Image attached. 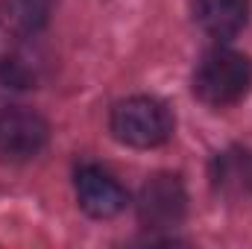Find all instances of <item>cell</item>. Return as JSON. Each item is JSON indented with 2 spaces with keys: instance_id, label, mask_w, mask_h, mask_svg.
Masks as SVG:
<instances>
[{
  "instance_id": "9",
  "label": "cell",
  "mask_w": 252,
  "mask_h": 249,
  "mask_svg": "<svg viewBox=\"0 0 252 249\" xmlns=\"http://www.w3.org/2000/svg\"><path fill=\"white\" fill-rule=\"evenodd\" d=\"M47 59L41 50L32 47H21L9 56H3L0 62V82L6 88H35L44 76Z\"/></svg>"
},
{
  "instance_id": "2",
  "label": "cell",
  "mask_w": 252,
  "mask_h": 249,
  "mask_svg": "<svg viewBox=\"0 0 252 249\" xmlns=\"http://www.w3.org/2000/svg\"><path fill=\"white\" fill-rule=\"evenodd\" d=\"M109 132L135 150H153L170 141L173 135V115L167 103L147 94H132L112 106L109 112Z\"/></svg>"
},
{
  "instance_id": "1",
  "label": "cell",
  "mask_w": 252,
  "mask_h": 249,
  "mask_svg": "<svg viewBox=\"0 0 252 249\" xmlns=\"http://www.w3.org/2000/svg\"><path fill=\"white\" fill-rule=\"evenodd\" d=\"M193 97L211 109L241 103L252 88V59L232 47H214L199 56L190 76Z\"/></svg>"
},
{
  "instance_id": "8",
  "label": "cell",
  "mask_w": 252,
  "mask_h": 249,
  "mask_svg": "<svg viewBox=\"0 0 252 249\" xmlns=\"http://www.w3.org/2000/svg\"><path fill=\"white\" fill-rule=\"evenodd\" d=\"M56 0H0V24L18 38L38 35L53 18Z\"/></svg>"
},
{
  "instance_id": "6",
  "label": "cell",
  "mask_w": 252,
  "mask_h": 249,
  "mask_svg": "<svg viewBox=\"0 0 252 249\" xmlns=\"http://www.w3.org/2000/svg\"><path fill=\"white\" fill-rule=\"evenodd\" d=\"M208 179L214 193L223 199L238 202L252 196V150L241 144L220 150L208 164Z\"/></svg>"
},
{
  "instance_id": "3",
  "label": "cell",
  "mask_w": 252,
  "mask_h": 249,
  "mask_svg": "<svg viewBox=\"0 0 252 249\" xmlns=\"http://www.w3.org/2000/svg\"><path fill=\"white\" fill-rule=\"evenodd\" d=\"M135 211H138V223L147 232H170L182 226L188 214V190L182 176L170 170L153 173L138 190Z\"/></svg>"
},
{
  "instance_id": "7",
  "label": "cell",
  "mask_w": 252,
  "mask_h": 249,
  "mask_svg": "<svg viewBox=\"0 0 252 249\" xmlns=\"http://www.w3.org/2000/svg\"><path fill=\"white\" fill-rule=\"evenodd\" d=\"M250 0H193L196 27L217 41H232L250 27Z\"/></svg>"
},
{
  "instance_id": "5",
  "label": "cell",
  "mask_w": 252,
  "mask_h": 249,
  "mask_svg": "<svg viewBox=\"0 0 252 249\" xmlns=\"http://www.w3.org/2000/svg\"><path fill=\"white\" fill-rule=\"evenodd\" d=\"M73 190H76L79 208L94 220L118 217L129 202V193L121 185V179L100 164H82L73 173Z\"/></svg>"
},
{
  "instance_id": "4",
  "label": "cell",
  "mask_w": 252,
  "mask_h": 249,
  "mask_svg": "<svg viewBox=\"0 0 252 249\" xmlns=\"http://www.w3.org/2000/svg\"><path fill=\"white\" fill-rule=\"evenodd\" d=\"M50 144V124L35 109L9 106L0 112V161L24 164L32 161Z\"/></svg>"
}]
</instances>
